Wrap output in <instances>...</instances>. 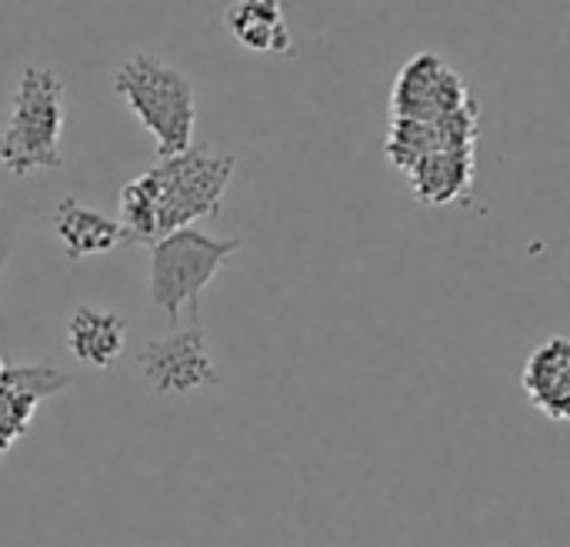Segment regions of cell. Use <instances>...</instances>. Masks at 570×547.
Instances as JSON below:
<instances>
[{"label": "cell", "instance_id": "cell-6", "mask_svg": "<svg viewBox=\"0 0 570 547\" xmlns=\"http://www.w3.org/2000/svg\"><path fill=\"white\" fill-rule=\"evenodd\" d=\"M140 374L157 398H184L200 388L220 384V374L214 368L204 328L197 318H190L187 328L170 331L167 338L147 341L140 351Z\"/></svg>", "mask_w": 570, "mask_h": 547}, {"label": "cell", "instance_id": "cell-11", "mask_svg": "<svg viewBox=\"0 0 570 547\" xmlns=\"http://www.w3.org/2000/svg\"><path fill=\"white\" fill-rule=\"evenodd\" d=\"M224 27L250 53L287 57L294 50L291 27L277 0H237L224 10Z\"/></svg>", "mask_w": 570, "mask_h": 547}, {"label": "cell", "instance_id": "cell-13", "mask_svg": "<svg viewBox=\"0 0 570 547\" xmlns=\"http://www.w3.org/2000/svg\"><path fill=\"white\" fill-rule=\"evenodd\" d=\"M10 247H13V221H7L0 214V271H3V264L10 257Z\"/></svg>", "mask_w": 570, "mask_h": 547}, {"label": "cell", "instance_id": "cell-10", "mask_svg": "<svg viewBox=\"0 0 570 547\" xmlns=\"http://www.w3.org/2000/svg\"><path fill=\"white\" fill-rule=\"evenodd\" d=\"M67 348L80 364H87L94 371L114 368L127 348L124 318L117 311L94 307V304L73 307L67 318Z\"/></svg>", "mask_w": 570, "mask_h": 547}, {"label": "cell", "instance_id": "cell-1", "mask_svg": "<svg viewBox=\"0 0 570 547\" xmlns=\"http://www.w3.org/2000/svg\"><path fill=\"white\" fill-rule=\"evenodd\" d=\"M237 160L194 144L184 154L157 157L140 177L120 187V224L130 244L154 247L157 241L214 217L224 204Z\"/></svg>", "mask_w": 570, "mask_h": 547}, {"label": "cell", "instance_id": "cell-5", "mask_svg": "<svg viewBox=\"0 0 570 547\" xmlns=\"http://www.w3.org/2000/svg\"><path fill=\"white\" fill-rule=\"evenodd\" d=\"M474 104L478 100L471 97L464 77L434 50H421L407 57L391 84V120L434 124Z\"/></svg>", "mask_w": 570, "mask_h": 547}, {"label": "cell", "instance_id": "cell-12", "mask_svg": "<svg viewBox=\"0 0 570 547\" xmlns=\"http://www.w3.org/2000/svg\"><path fill=\"white\" fill-rule=\"evenodd\" d=\"M411 194L428 207H448L471 194L474 187V150H444L424 157L407 174Z\"/></svg>", "mask_w": 570, "mask_h": 547}, {"label": "cell", "instance_id": "cell-3", "mask_svg": "<svg viewBox=\"0 0 570 547\" xmlns=\"http://www.w3.org/2000/svg\"><path fill=\"white\" fill-rule=\"evenodd\" d=\"M114 90L154 137L157 157H174L194 147L197 94L184 70L140 50L114 70Z\"/></svg>", "mask_w": 570, "mask_h": 547}, {"label": "cell", "instance_id": "cell-9", "mask_svg": "<svg viewBox=\"0 0 570 547\" xmlns=\"http://www.w3.org/2000/svg\"><path fill=\"white\" fill-rule=\"evenodd\" d=\"M53 237L60 241L67 261H87L127 244L120 221L104 217L100 211L80 204L77 197H63L53 207Z\"/></svg>", "mask_w": 570, "mask_h": 547}, {"label": "cell", "instance_id": "cell-4", "mask_svg": "<svg viewBox=\"0 0 570 547\" xmlns=\"http://www.w3.org/2000/svg\"><path fill=\"white\" fill-rule=\"evenodd\" d=\"M147 251H150V277H147L150 301L177 328L184 307L190 311V318H197L200 294L220 274V267L240 251V241L210 237L197 227H187L157 241Z\"/></svg>", "mask_w": 570, "mask_h": 547}, {"label": "cell", "instance_id": "cell-2", "mask_svg": "<svg viewBox=\"0 0 570 547\" xmlns=\"http://www.w3.org/2000/svg\"><path fill=\"white\" fill-rule=\"evenodd\" d=\"M63 127L67 87L60 74L27 64L0 130V167L13 177H33L63 167Z\"/></svg>", "mask_w": 570, "mask_h": 547}, {"label": "cell", "instance_id": "cell-8", "mask_svg": "<svg viewBox=\"0 0 570 547\" xmlns=\"http://www.w3.org/2000/svg\"><path fill=\"white\" fill-rule=\"evenodd\" d=\"M521 388L531 408L551 421H570V338H548L531 351L521 371Z\"/></svg>", "mask_w": 570, "mask_h": 547}, {"label": "cell", "instance_id": "cell-7", "mask_svg": "<svg viewBox=\"0 0 570 547\" xmlns=\"http://www.w3.org/2000/svg\"><path fill=\"white\" fill-rule=\"evenodd\" d=\"M474 147H478V104L454 117L434 120V124L391 120V130L384 140V157L401 174H407L424 157H434L444 150H474Z\"/></svg>", "mask_w": 570, "mask_h": 547}]
</instances>
